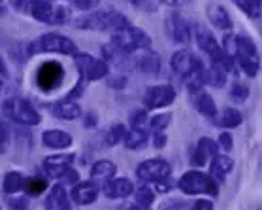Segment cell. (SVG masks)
I'll list each match as a JSON object with an SVG mask.
<instances>
[{
    "instance_id": "6da1fadb",
    "label": "cell",
    "mask_w": 262,
    "mask_h": 210,
    "mask_svg": "<svg viewBox=\"0 0 262 210\" xmlns=\"http://www.w3.org/2000/svg\"><path fill=\"white\" fill-rule=\"evenodd\" d=\"M221 46L230 55L238 72L247 78H256L260 74V51L251 36L228 30L221 40Z\"/></svg>"
},
{
    "instance_id": "7a4b0ae2",
    "label": "cell",
    "mask_w": 262,
    "mask_h": 210,
    "mask_svg": "<svg viewBox=\"0 0 262 210\" xmlns=\"http://www.w3.org/2000/svg\"><path fill=\"white\" fill-rule=\"evenodd\" d=\"M192 42L196 44V48L200 49V53L211 63V65L221 66L225 72L232 74L238 72L234 61L230 59V55L223 49L221 42L213 36V32L208 30L202 25H192Z\"/></svg>"
},
{
    "instance_id": "3957f363",
    "label": "cell",
    "mask_w": 262,
    "mask_h": 210,
    "mask_svg": "<svg viewBox=\"0 0 262 210\" xmlns=\"http://www.w3.org/2000/svg\"><path fill=\"white\" fill-rule=\"evenodd\" d=\"M128 17L117 10H89L83 15L74 19V27L79 30H91V32H114L128 25Z\"/></svg>"
},
{
    "instance_id": "277c9868",
    "label": "cell",
    "mask_w": 262,
    "mask_h": 210,
    "mask_svg": "<svg viewBox=\"0 0 262 210\" xmlns=\"http://www.w3.org/2000/svg\"><path fill=\"white\" fill-rule=\"evenodd\" d=\"M176 187L187 197H219V184L202 168H189L176 180Z\"/></svg>"
},
{
    "instance_id": "5b68a950",
    "label": "cell",
    "mask_w": 262,
    "mask_h": 210,
    "mask_svg": "<svg viewBox=\"0 0 262 210\" xmlns=\"http://www.w3.org/2000/svg\"><path fill=\"white\" fill-rule=\"evenodd\" d=\"M79 51L78 44L74 42L70 36L60 34V32H46L34 38L32 42L27 44V55L34 57V55H64V57H72V55Z\"/></svg>"
},
{
    "instance_id": "8992f818",
    "label": "cell",
    "mask_w": 262,
    "mask_h": 210,
    "mask_svg": "<svg viewBox=\"0 0 262 210\" xmlns=\"http://www.w3.org/2000/svg\"><path fill=\"white\" fill-rule=\"evenodd\" d=\"M2 116L19 127H36L42 123V112L23 97H8L2 101Z\"/></svg>"
},
{
    "instance_id": "52a82bcc",
    "label": "cell",
    "mask_w": 262,
    "mask_h": 210,
    "mask_svg": "<svg viewBox=\"0 0 262 210\" xmlns=\"http://www.w3.org/2000/svg\"><path fill=\"white\" fill-rule=\"evenodd\" d=\"M30 17L42 25L49 27H60L72 21V10L60 0H40L34 2L27 12Z\"/></svg>"
},
{
    "instance_id": "ba28073f",
    "label": "cell",
    "mask_w": 262,
    "mask_h": 210,
    "mask_svg": "<svg viewBox=\"0 0 262 210\" xmlns=\"http://www.w3.org/2000/svg\"><path fill=\"white\" fill-rule=\"evenodd\" d=\"M110 42L115 44L117 48H121L126 53H136V51H142V49L153 48V38L149 36L143 29L134 27L130 23L114 30L112 36H110Z\"/></svg>"
},
{
    "instance_id": "9c48e42d",
    "label": "cell",
    "mask_w": 262,
    "mask_h": 210,
    "mask_svg": "<svg viewBox=\"0 0 262 210\" xmlns=\"http://www.w3.org/2000/svg\"><path fill=\"white\" fill-rule=\"evenodd\" d=\"M72 59H74L78 76L87 84L100 82L110 74V65L102 57H95V55L85 53V51H76L72 55Z\"/></svg>"
},
{
    "instance_id": "30bf717a",
    "label": "cell",
    "mask_w": 262,
    "mask_h": 210,
    "mask_svg": "<svg viewBox=\"0 0 262 210\" xmlns=\"http://www.w3.org/2000/svg\"><path fill=\"white\" fill-rule=\"evenodd\" d=\"M168 65H170V68H172V72L176 76L185 80L189 78V76H200V70H202V66L206 63L194 51H191V49L179 48L170 55Z\"/></svg>"
},
{
    "instance_id": "8fae6325",
    "label": "cell",
    "mask_w": 262,
    "mask_h": 210,
    "mask_svg": "<svg viewBox=\"0 0 262 210\" xmlns=\"http://www.w3.org/2000/svg\"><path fill=\"white\" fill-rule=\"evenodd\" d=\"M176 99H178V91L173 89V85L155 84L149 85L147 89L143 91L142 106L149 112H157V110H164L168 106H172Z\"/></svg>"
},
{
    "instance_id": "7c38bea8",
    "label": "cell",
    "mask_w": 262,
    "mask_h": 210,
    "mask_svg": "<svg viewBox=\"0 0 262 210\" xmlns=\"http://www.w3.org/2000/svg\"><path fill=\"white\" fill-rule=\"evenodd\" d=\"M164 32L176 46L187 48L192 42V23L178 12H172L164 19Z\"/></svg>"
},
{
    "instance_id": "4fadbf2b",
    "label": "cell",
    "mask_w": 262,
    "mask_h": 210,
    "mask_svg": "<svg viewBox=\"0 0 262 210\" xmlns=\"http://www.w3.org/2000/svg\"><path fill=\"white\" fill-rule=\"evenodd\" d=\"M134 173H136V178L140 182L153 184V182L161 180V178L170 176L172 174V165H170V161L162 159V157H151V159L138 163Z\"/></svg>"
},
{
    "instance_id": "5bb4252c",
    "label": "cell",
    "mask_w": 262,
    "mask_h": 210,
    "mask_svg": "<svg viewBox=\"0 0 262 210\" xmlns=\"http://www.w3.org/2000/svg\"><path fill=\"white\" fill-rule=\"evenodd\" d=\"M68 195H70L72 204L76 206H89V204H95L100 197V186L89 180H78L74 186L68 187Z\"/></svg>"
},
{
    "instance_id": "9a60e30c",
    "label": "cell",
    "mask_w": 262,
    "mask_h": 210,
    "mask_svg": "<svg viewBox=\"0 0 262 210\" xmlns=\"http://www.w3.org/2000/svg\"><path fill=\"white\" fill-rule=\"evenodd\" d=\"M134 187L136 184L130 178L115 174L114 178H110L100 186V195H104L107 201H123V199H130Z\"/></svg>"
},
{
    "instance_id": "2e32d148",
    "label": "cell",
    "mask_w": 262,
    "mask_h": 210,
    "mask_svg": "<svg viewBox=\"0 0 262 210\" xmlns=\"http://www.w3.org/2000/svg\"><path fill=\"white\" fill-rule=\"evenodd\" d=\"M43 108L48 110L53 118L62 120V121H76L83 114L79 102L72 101V99H66V97L57 99V101H51V102H43Z\"/></svg>"
},
{
    "instance_id": "e0dca14e",
    "label": "cell",
    "mask_w": 262,
    "mask_h": 210,
    "mask_svg": "<svg viewBox=\"0 0 262 210\" xmlns=\"http://www.w3.org/2000/svg\"><path fill=\"white\" fill-rule=\"evenodd\" d=\"M219 151H221L219 146H217V142H215L213 138L200 137L196 146H194V150H192L191 157H189V165H191V168H206L208 163L211 161Z\"/></svg>"
},
{
    "instance_id": "ac0fdd59",
    "label": "cell",
    "mask_w": 262,
    "mask_h": 210,
    "mask_svg": "<svg viewBox=\"0 0 262 210\" xmlns=\"http://www.w3.org/2000/svg\"><path fill=\"white\" fill-rule=\"evenodd\" d=\"M132 68H136L143 74H149V76H157L162 68L161 55L153 48L136 51V53H132Z\"/></svg>"
},
{
    "instance_id": "d6986e66",
    "label": "cell",
    "mask_w": 262,
    "mask_h": 210,
    "mask_svg": "<svg viewBox=\"0 0 262 210\" xmlns=\"http://www.w3.org/2000/svg\"><path fill=\"white\" fill-rule=\"evenodd\" d=\"M62 66L57 65L55 61L43 63L36 72V84L42 91H51L62 84Z\"/></svg>"
},
{
    "instance_id": "ffe728a7",
    "label": "cell",
    "mask_w": 262,
    "mask_h": 210,
    "mask_svg": "<svg viewBox=\"0 0 262 210\" xmlns=\"http://www.w3.org/2000/svg\"><path fill=\"white\" fill-rule=\"evenodd\" d=\"M43 197V206L49 210H68L72 208L74 204L70 201V195H68V187L55 182L53 186L48 187V192L42 195Z\"/></svg>"
},
{
    "instance_id": "44dd1931",
    "label": "cell",
    "mask_w": 262,
    "mask_h": 210,
    "mask_svg": "<svg viewBox=\"0 0 262 210\" xmlns=\"http://www.w3.org/2000/svg\"><path fill=\"white\" fill-rule=\"evenodd\" d=\"M211 123L219 129H227V131H232V129H238L242 123H244V114L242 110L228 104V106H223V108H217L215 116L211 118Z\"/></svg>"
},
{
    "instance_id": "7402d4cb",
    "label": "cell",
    "mask_w": 262,
    "mask_h": 210,
    "mask_svg": "<svg viewBox=\"0 0 262 210\" xmlns=\"http://www.w3.org/2000/svg\"><path fill=\"white\" fill-rule=\"evenodd\" d=\"M42 144L48 150L55 151H68L74 146V137L64 129H46L42 132Z\"/></svg>"
},
{
    "instance_id": "603a6c76",
    "label": "cell",
    "mask_w": 262,
    "mask_h": 210,
    "mask_svg": "<svg viewBox=\"0 0 262 210\" xmlns=\"http://www.w3.org/2000/svg\"><path fill=\"white\" fill-rule=\"evenodd\" d=\"M206 17H208L209 25L215 30L228 32V30L234 29V21L230 17V13H228V10L225 6L217 4V2H209L208 6H206Z\"/></svg>"
},
{
    "instance_id": "cb8c5ba5",
    "label": "cell",
    "mask_w": 262,
    "mask_h": 210,
    "mask_svg": "<svg viewBox=\"0 0 262 210\" xmlns=\"http://www.w3.org/2000/svg\"><path fill=\"white\" fill-rule=\"evenodd\" d=\"M208 167H209V176L221 186V184H225L228 176L232 174L234 159L228 156L227 151H225V154H217V156L208 163Z\"/></svg>"
},
{
    "instance_id": "d4e9b609",
    "label": "cell",
    "mask_w": 262,
    "mask_h": 210,
    "mask_svg": "<svg viewBox=\"0 0 262 210\" xmlns=\"http://www.w3.org/2000/svg\"><path fill=\"white\" fill-rule=\"evenodd\" d=\"M43 174L48 176L49 180L59 182V184H62V186H66V187L74 186V184H76L78 180H81V174H79V170L74 167V165L43 168Z\"/></svg>"
},
{
    "instance_id": "484cf974",
    "label": "cell",
    "mask_w": 262,
    "mask_h": 210,
    "mask_svg": "<svg viewBox=\"0 0 262 210\" xmlns=\"http://www.w3.org/2000/svg\"><path fill=\"white\" fill-rule=\"evenodd\" d=\"M200 80H202L204 87H211V89H223L228 82V72H225L221 66L217 65H204L200 70Z\"/></svg>"
},
{
    "instance_id": "4316f807",
    "label": "cell",
    "mask_w": 262,
    "mask_h": 210,
    "mask_svg": "<svg viewBox=\"0 0 262 210\" xmlns=\"http://www.w3.org/2000/svg\"><path fill=\"white\" fill-rule=\"evenodd\" d=\"M102 59L106 61L107 65H114L117 68H132V53H126L121 48H117L115 44H104L100 48Z\"/></svg>"
},
{
    "instance_id": "83f0119b",
    "label": "cell",
    "mask_w": 262,
    "mask_h": 210,
    "mask_svg": "<svg viewBox=\"0 0 262 210\" xmlns=\"http://www.w3.org/2000/svg\"><path fill=\"white\" fill-rule=\"evenodd\" d=\"M115 174H117V165L112 159H96L89 167V178L96 182L98 186H102L110 178H114Z\"/></svg>"
},
{
    "instance_id": "f1b7e54d",
    "label": "cell",
    "mask_w": 262,
    "mask_h": 210,
    "mask_svg": "<svg viewBox=\"0 0 262 210\" xmlns=\"http://www.w3.org/2000/svg\"><path fill=\"white\" fill-rule=\"evenodd\" d=\"M191 99H192V106H194V110H196L198 114L208 118V120L213 118L215 112H217V102H215V99L209 95L208 91L206 89L196 91V93L191 95Z\"/></svg>"
},
{
    "instance_id": "f546056e",
    "label": "cell",
    "mask_w": 262,
    "mask_h": 210,
    "mask_svg": "<svg viewBox=\"0 0 262 210\" xmlns=\"http://www.w3.org/2000/svg\"><path fill=\"white\" fill-rule=\"evenodd\" d=\"M130 199H132V203H134L136 208H143V210L151 208L157 201V192L153 189L151 184H145V182H143L142 186L134 187Z\"/></svg>"
},
{
    "instance_id": "4dcf8cb0",
    "label": "cell",
    "mask_w": 262,
    "mask_h": 210,
    "mask_svg": "<svg viewBox=\"0 0 262 210\" xmlns=\"http://www.w3.org/2000/svg\"><path fill=\"white\" fill-rule=\"evenodd\" d=\"M25 176L21 170H8L4 176H2V180H0V187H2V192L4 195H13V193H21L25 187Z\"/></svg>"
},
{
    "instance_id": "1f68e13d",
    "label": "cell",
    "mask_w": 262,
    "mask_h": 210,
    "mask_svg": "<svg viewBox=\"0 0 262 210\" xmlns=\"http://www.w3.org/2000/svg\"><path fill=\"white\" fill-rule=\"evenodd\" d=\"M49 186H51V184H49V178L46 176V174L27 176V178H25L23 193H27L30 199H32V197H42L43 193L48 192Z\"/></svg>"
},
{
    "instance_id": "d6a6232c",
    "label": "cell",
    "mask_w": 262,
    "mask_h": 210,
    "mask_svg": "<svg viewBox=\"0 0 262 210\" xmlns=\"http://www.w3.org/2000/svg\"><path fill=\"white\" fill-rule=\"evenodd\" d=\"M123 146L130 151L143 150L145 146H149L147 129H130V127H128V132H126L125 140H123Z\"/></svg>"
},
{
    "instance_id": "836d02e7",
    "label": "cell",
    "mask_w": 262,
    "mask_h": 210,
    "mask_svg": "<svg viewBox=\"0 0 262 210\" xmlns=\"http://www.w3.org/2000/svg\"><path fill=\"white\" fill-rule=\"evenodd\" d=\"M173 120V114L170 110H157L155 114H149V120H147V132H159V131H166L170 123Z\"/></svg>"
},
{
    "instance_id": "e575fe53",
    "label": "cell",
    "mask_w": 262,
    "mask_h": 210,
    "mask_svg": "<svg viewBox=\"0 0 262 210\" xmlns=\"http://www.w3.org/2000/svg\"><path fill=\"white\" fill-rule=\"evenodd\" d=\"M126 132H128V125L126 123H114V125H110L106 129V132H104V144L110 146V148L123 144Z\"/></svg>"
},
{
    "instance_id": "d590c367",
    "label": "cell",
    "mask_w": 262,
    "mask_h": 210,
    "mask_svg": "<svg viewBox=\"0 0 262 210\" xmlns=\"http://www.w3.org/2000/svg\"><path fill=\"white\" fill-rule=\"evenodd\" d=\"M249 95H251V87L245 82H242V80H236L230 85V89H228V97H230V101L234 104H244V102H247Z\"/></svg>"
},
{
    "instance_id": "8d00e7d4",
    "label": "cell",
    "mask_w": 262,
    "mask_h": 210,
    "mask_svg": "<svg viewBox=\"0 0 262 210\" xmlns=\"http://www.w3.org/2000/svg\"><path fill=\"white\" fill-rule=\"evenodd\" d=\"M234 4L251 19H260L262 15V0H232Z\"/></svg>"
},
{
    "instance_id": "74e56055",
    "label": "cell",
    "mask_w": 262,
    "mask_h": 210,
    "mask_svg": "<svg viewBox=\"0 0 262 210\" xmlns=\"http://www.w3.org/2000/svg\"><path fill=\"white\" fill-rule=\"evenodd\" d=\"M76 163V154H66V150L62 154H51L43 159V168L49 167H64V165H74Z\"/></svg>"
},
{
    "instance_id": "f35d334b",
    "label": "cell",
    "mask_w": 262,
    "mask_h": 210,
    "mask_svg": "<svg viewBox=\"0 0 262 210\" xmlns=\"http://www.w3.org/2000/svg\"><path fill=\"white\" fill-rule=\"evenodd\" d=\"M149 110H145L142 106V108H136L134 112H130V116H128V125H130V129H145L147 127V120H149Z\"/></svg>"
},
{
    "instance_id": "ab89813d",
    "label": "cell",
    "mask_w": 262,
    "mask_h": 210,
    "mask_svg": "<svg viewBox=\"0 0 262 210\" xmlns=\"http://www.w3.org/2000/svg\"><path fill=\"white\" fill-rule=\"evenodd\" d=\"M8 206L10 208H29L30 204V197L27 193H13V195H6Z\"/></svg>"
},
{
    "instance_id": "60d3db41",
    "label": "cell",
    "mask_w": 262,
    "mask_h": 210,
    "mask_svg": "<svg viewBox=\"0 0 262 210\" xmlns=\"http://www.w3.org/2000/svg\"><path fill=\"white\" fill-rule=\"evenodd\" d=\"M151 186H153V189L157 192V195H166V193H170L172 189H176V180H173L172 174H170L166 178H161V180L153 182Z\"/></svg>"
},
{
    "instance_id": "b9f144b4",
    "label": "cell",
    "mask_w": 262,
    "mask_h": 210,
    "mask_svg": "<svg viewBox=\"0 0 262 210\" xmlns=\"http://www.w3.org/2000/svg\"><path fill=\"white\" fill-rule=\"evenodd\" d=\"M215 142H217V146H219L221 151L230 154V151L234 150V137H232V132L227 131V129H223V131H221V135L217 137Z\"/></svg>"
},
{
    "instance_id": "7bdbcfd3",
    "label": "cell",
    "mask_w": 262,
    "mask_h": 210,
    "mask_svg": "<svg viewBox=\"0 0 262 210\" xmlns=\"http://www.w3.org/2000/svg\"><path fill=\"white\" fill-rule=\"evenodd\" d=\"M104 80H106L107 87H112V89H115V91L125 89L126 84H128V78H126L125 74H114V76H110V74H107Z\"/></svg>"
},
{
    "instance_id": "ee69618b",
    "label": "cell",
    "mask_w": 262,
    "mask_h": 210,
    "mask_svg": "<svg viewBox=\"0 0 262 210\" xmlns=\"http://www.w3.org/2000/svg\"><path fill=\"white\" fill-rule=\"evenodd\" d=\"M149 144L153 146L155 150H164V148L168 146V135H166V131L151 132V135H149Z\"/></svg>"
},
{
    "instance_id": "f6af8a7d",
    "label": "cell",
    "mask_w": 262,
    "mask_h": 210,
    "mask_svg": "<svg viewBox=\"0 0 262 210\" xmlns=\"http://www.w3.org/2000/svg\"><path fill=\"white\" fill-rule=\"evenodd\" d=\"M72 8H76L79 12H89V10H95L102 4V0H68Z\"/></svg>"
},
{
    "instance_id": "bcb514c9",
    "label": "cell",
    "mask_w": 262,
    "mask_h": 210,
    "mask_svg": "<svg viewBox=\"0 0 262 210\" xmlns=\"http://www.w3.org/2000/svg\"><path fill=\"white\" fill-rule=\"evenodd\" d=\"M81 123H83V129H96L98 127V121H100V118H98V114H96V110H89V112H85V114H81Z\"/></svg>"
},
{
    "instance_id": "7dc6e473",
    "label": "cell",
    "mask_w": 262,
    "mask_h": 210,
    "mask_svg": "<svg viewBox=\"0 0 262 210\" xmlns=\"http://www.w3.org/2000/svg\"><path fill=\"white\" fill-rule=\"evenodd\" d=\"M8 144H10V127L4 121H0V156L6 154Z\"/></svg>"
},
{
    "instance_id": "c3c4849f",
    "label": "cell",
    "mask_w": 262,
    "mask_h": 210,
    "mask_svg": "<svg viewBox=\"0 0 262 210\" xmlns=\"http://www.w3.org/2000/svg\"><path fill=\"white\" fill-rule=\"evenodd\" d=\"M87 85H89L87 82H83V80L79 78V80H78V84L74 85V87H72V89L68 91V93H66L64 97H66V99H72V101H78L79 97H81V95L85 93V89H87Z\"/></svg>"
},
{
    "instance_id": "681fc988",
    "label": "cell",
    "mask_w": 262,
    "mask_h": 210,
    "mask_svg": "<svg viewBox=\"0 0 262 210\" xmlns=\"http://www.w3.org/2000/svg\"><path fill=\"white\" fill-rule=\"evenodd\" d=\"M191 208H196V210H211L215 206L213 204V199L211 197H206V199H196L192 204H189Z\"/></svg>"
},
{
    "instance_id": "f907efd6",
    "label": "cell",
    "mask_w": 262,
    "mask_h": 210,
    "mask_svg": "<svg viewBox=\"0 0 262 210\" xmlns=\"http://www.w3.org/2000/svg\"><path fill=\"white\" fill-rule=\"evenodd\" d=\"M34 2H40V0H10V4H12L15 10H19V12H23V13L29 12V8L32 6Z\"/></svg>"
},
{
    "instance_id": "816d5d0a",
    "label": "cell",
    "mask_w": 262,
    "mask_h": 210,
    "mask_svg": "<svg viewBox=\"0 0 262 210\" xmlns=\"http://www.w3.org/2000/svg\"><path fill=\"white\" fill-rule=\"evenodd\" d=\"M130 4H132V6H136V8H142V10H147V12L155 10L153 0H130Z\"/></svg>"
},
{
    "instance_id": "f5cc1de1",
    "label": "cell",
    "mask_w": 262,
    "mask_h": 210,
    "mask_svg": "<svg viewBox=\"0 0 262 210\" xmlns=\"http://www.w3.org/2000/svg\"><path fill=\"white\" fill-rule=\"evenodd\" d=\"M162 4H166V6H173V8H179V6H189L192 2H196V0H161Z\"/></svg>"
},
{
    "instance_id": "db71d44e",
    "label": "cell",
    "mask_w": 262,
    "mask_h": 210,
    "mask_svg": "<svg viewBox=\"0 0 262 210\" xmlns=\"http://www.w3.org/2000/svg\"><path fill=\"white\" fill-rule=\"evenodd\" d=\"M0 78L8 80L10 78V68H8V63L4 61V57L0 55Z\"/></svg>"
},
{
    "instance_id": "11a10c76",
    "label": "cell",
    "mask_w": 262,
    "mask_h": 210,
    "mask_svg": "<svg viewBox=\"0 0 262 210\" xmlns=\"http://www.w3.org/2000/svg\"><path fill=\"white\" fill-rule=\"evenodd\" d=\"M2 85H4V80L0 78V89H2Z\"/></svg>"
},
{
    "instance_id": "9f6ffc18",
    "label": "cell",
    "mask_w": 262,
    "mask_h": 210,
    "mask_svg": "<svg viewBox=\"0 0 262 210\" xmlns=\"http://www.w3.org/2000/svg\"><path fill=\"white\" fill-rule=\"evenodd\" d=\"M0 4H2V0H0Z\"/></svg>"
}]
</instances>
